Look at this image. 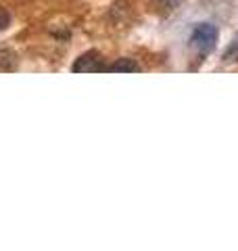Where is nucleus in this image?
I'll return each mask as SVG.
<instances>
[{
    "label": "nucleus",
    "mask_w": 238,
    "mask_h": 251,
    "mask_svg": "<svg viewBox=\"0 0 238 251\" xmlns=\"http://www.w3.org/2000/svg\"><path fill=\"white\" fill-rule=\"evenodd\" d=\"M109 72H125V74H136L140 72V65L134 63L132 59H119L113 65H109Z\"/></svg>",
    "instance_id": "3"
},
{
    "label": "nucleus",
    "mask_w": 238,
    "mask_h": 251,
    "mask_svg": "<svg viewBox=\"0 0 238 251\" xmlns=\"http://www.w3.org/2000/svg\"><path fill=\"white\" fill-rule=\"evenodd\" d=\"M73 72L77 74H92V72H109V65H105V61L98 52H84L75 63H73Z\"/></svg>",
    "instance_id": "2"
},
{
    "label": "nucleus",
    "mask_w": 238,
    "mask_h": 251,
    "mask_svg": "<svg viewBox=\"0 0 238 251\" xmlns=\"http://www.w3.org/2000/svg\"><path fill=\"white\" fill-rule=\"evenodd\" d=\"M190 42H192L194 49L201 54H207L215 49L217 42V29L211 25V23H201L192 29V36H190Z\"/></svg>",
    "instance_id": "1"
},
{
    "label": "nucleus",
    "mask_w": 238,
    "mask_h": 251,
    "mask_svg": "<svg viewBox=\"0 0 238 251\" xmlns=\"http://www.w3.org/2000/svg\"><path fill=\"white\" fill-rule=\"evenodd\" d=\"M9 23H11V15H9V11H6L4 6H0V31L9 27Z\"/></svg>",
    "instance_id": "4"
}]
</instances>
